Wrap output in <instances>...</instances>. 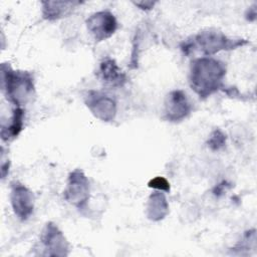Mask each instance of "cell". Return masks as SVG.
Instances as JSON below:
<instances>
[{
    "mask_svg": "<svg viewBox=\"0 0 257 257\" xmlns=\"http://www.w3.org/2000/svg\"><path fill=\"white\" fill-rule=\"evenodd\" d=\"M81 4L80 1H41V15L47 21L59 20L71 15Z\"/></svg>",
    "mask_w": 257,
    "mask_h": 257,
    "instance_id": "11",
    "label": "cell"
},
{
    "mask_svg": "<svg viewBox=\"0 0 257 257\" xmlns=\"http://www.w3.org/2000/svg\"><path fill=\"white\" fill-rule=\"evenodd\" d=\"M226 64L215 57L200 56L191 61L189 85L201 98L206 99L224 86Z\"/></svg>",
    "mask_w": 257,
    "mask_h": 257,
    "instance_id": "1",
    "label": "cell"
},
{
    "mask_svg": "<svg viewBox=\"0 0 257 257\" xmlns=\"http://www.w3.org/2000/svg\"><path fill=\"white\" fill-rule=\"evenodd\" d=\"M226 135L221 130L215 128L208 139V148L213 152H218L226 146Z\"/></svg>",
    "mask_w": 257,
    "mask_h": 257,
    "instance_id": "14",
    "label": "cell"
},
{
    "mask_svg": "<svg viewBox=\"0 0 257 257\" xmlns=\"http://www.w3.org/2000/svg\"><path fill=\"white\" fill-rule=\"evenodd\" d=\"M134 4L139 7L142 10L148 11V10H152L155 5L157 4L156 1H150V0H146V1H138V2H134Z\"/></svg>",
    "mask_w": 257,
    "mask_h": 257,
    "instance_id": "16",
    "label": "cell"
},
{
    "mask_svg": "<svg viewBox=\"0 0 257 257\" xmlns=\"http://www.w3.org/2000/svg\"><path fill=\"white\" fill-rule=\"evenodd\" d=\"M83 101L91 114L97 119L104 122L114 120L117 105L115 99L111 95L101 90L89 89L84 93Z\"/></svg>",
    "mask_w": 257,
    "mask_h": 257,
    "instance_id": "5",
    "label": "cell"
},
{
    "mask_svg": "<svg viewBox=\"0 0 257 257\" xmlns=\"http://www.w3.org/2000/svg\"><path fill=\"white\" fill-rule=\"evenodd\" d=\"M248 44L242 38H231L216 28H207L187 38L181 43V50L184 54L200 52L202 56L212 57L221 51L234 50Z\"/></svg>",
    "mask_w": 257,
    "mask_h": 257,
    "instance_id": "2",
    "label": "cell"
},
{
    "mask_svg": "<svg viewBox=\"0 0 257 257\" xmlns=\"http://www.w3.org/2000/svg\"><path fill=\"white\" fill-rule=\"evenodd\" d=\"M9 166H10V162L9 160H4L3 156H2V164H1V176L2 179H4L6 177V175L9 173Z\"/></svg>",
    "mask_w": 257,
    "mask_h": 257,
    "instance_id": "17",
    "label": "cell"
},
{
    "mask_svg": "<svg viewBox=\"0 0 257 257\" xmlns=\"http://www.w3.org/2000/svg\"><path fill=\"white\" fill-rule=\"evenodd\" d=\"M40 243L46 256H66L69 244L58 226L53 222H47L40 234Z\"/></svg>",
    "mask_w": 257,
    "mask_h": 257,
    "instance_id": "9",
    "label": "cell"
},
{
    "mask_svg": "<svg viewBox=\"0 0 257 257\" xmlns=\"http://www.w3.org/2000/svg\"><path fill=\"white\" fill-rule=\"evenodd\" d=\"M1 88L11 104L23 107L35 95L34 76L30 71L15 70L9 63H2Z\"/></svg>",
    "mask_w": 257,
    "mask_h": 257,
    "instance_id": "3",
    "label": "cell"
},
{
    "mask_svg": "<svg viewBox=\"0 0 257 257\" xmlns=\"http://www.w3.org/2000/svg\"><path fill=\"white\" fill-rule=\"evenodd\" d=\"M170 212V206L166 193L155 190L148 198L146 206V215L149 220L159 222L164 220Z\"/></svg>",
    "mask_w": 257,
    "mask_h": 257,
    "instance_id": "12",
    "label": "cell"
},
{
    "mask_svg": "<svg viewBox=\"0 0 257 257\" xmlns=\"http://www.w3.org/2000/svg\"><path fill=\"white\" fill-rule=\"evenodd\" d=\"M90 197L89 180L80 169L71 171L63 191L64 200L78 210H85Z\"/></svg>",
    "mask_w": 257,
    "mask_h": 257,
    "instance_id": "4",
    "label": "cell"
},
{
    "mask_svg": "<svg viewBox=\"0 0 257 257\" xmlns=\"http://www.w3.org/2000/svg\"><path fill=\"white\" fill-rule=\"evenodd\" d=\"M148 187L152 188L154 190H157V191L165 192V193H170V191H171L169 181L166 178L160 177V176L151 179L148 183Z\"/></svg>",
    "mask_w": 257,
    "mask_h": 257,
    "instance_id": "15",
    "label": "cell"
},
{
    "mask_svg": "<svg viewBox=\"0 0 257 257\" xmlns=\"http://www.w3.org/2000/svg\"><path fill=\"white\" fill-rule=\"evenodd\" d=\"M10 204L16 218L20 221H27L34 212L33 192L24 184L13 181L10 184Z\"/></svg>",
    "mask_w": 257,
    "mask_h": 257,
    "instance_id": "7",
    "label": "cell"
},
{
    "mask_svg": "<svg viewBox=\"0 0 257 257\" xmlns=\"http://www.w3.org/2000/svg\"><path fill=\"white\" fill-rule=\"evenodd\" d=\"M256 8H255V6H253V7H250L248 10H247V12H246V14H245V17H246V19L247 20H249V21H254L255 20V18H256Z\"/></svg>",
    "mask_w": 257,
    "mask_h": 257,
    "instance_id": "18",
    "label": "cell"
},
{
    "mask_svg": "<svg viewBox=\"0 0 257 257\" xmlns=\"http://www.w3.org/2000/svg\"><path fill=\"white\" fill-rule=\"evenodd\" d=\"M97 77L104 85L111 88L122 87L127 82L125 72H123L116 61L110 57L104 58L99 63Z\"/></svg>",
    "mask_w": 257,
    "mask_h": 257,
    "instance_id": "10",
    "label": "cell"
},
{
    "mask_svg": "<svg viewBox=\"0 0 257 257\" xmlns=\"http://www.w3.org/2000/svg\"><path fill=\"white\" fill-rule=\"evenodd\" d=\"M25 118V110L23 107L14 106L12 114L7 122H3L1 126V139L4 143H10L15 140L23 130Z\"/></svg>",
    "mask_w": 257,
    "mask_h": 257,
    "instance_id": "13",
    "label": "cell"
},
{
    "mask_svg": "<svg viewBox=\"0 0 257 257\" xmlns=\"http://www.w3.org/2000/svg\"><path fill=\"white\" fill-rule=\"evenodd\" d=\"M193 105L182 89L171 90L165 98L163 118L170 122H180L192 112Z\"/></svg>",
    "mask_w": 257,
    "mask_h": 257,
    "instance_id": "8",
    "label": "cell"
},
{
    "mask_svg": "<svg viewBox=\"0 0 257 257\" xmlns=\"http://www.w3.org/2000/svg\"><path fill=\"white\" fill-rule=\"evenodd\" d=\"M85 25L88 33L96 42L110 38L118 28L116 17L109 10H100L90 14L85 20Z\"/></svg>",
    "mask_w": 257,
    "mask_h": 257,
    "instance_id": "6",
    "label": "cell"
}]
</instances>
